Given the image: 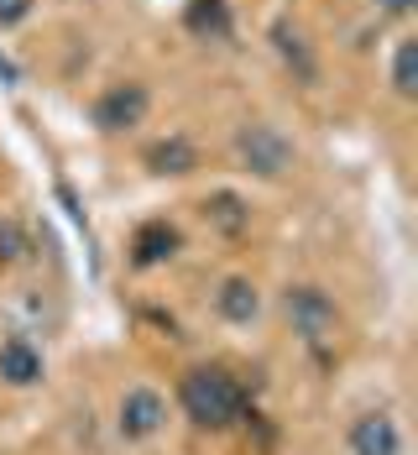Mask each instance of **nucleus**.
<instances>
[{
	"instance_id": "nucleus-1",
	"label": "nucleus",
	"mask_w": 418,
	"mask_h": 455,
	"mask_svg": "<svg viewBox=\"0 0 418 455\" xmlns=\"http://www.w3.org/2000/svg\"><path fill=\"white\" fill-rule=\"evenodd\" d=\"M256 393H262V382H246L235 366L199 362L178 377L173 403L199 435H231V429H241L246 409H256Z\"/></svg>"
},
{
	"instance_id": "nucleus-2",
	"label": "nucleus",
	"mask_w": 418,
	"mask_h": 455,
	"mask_svg": "<svg viewBox=\"0 0 418 455\" xmlns=\"http://www.w3.org/2000/svg\"><path fill=\"white\" fill-rule=\"evenodd\" d=\"M235 157H241V168L251 173V179H282L293 163H298V147L293 137L272 126V121H246L241 132H235Z\"/></svg>"
},
{
	"instance_id": "nucleus-3",
	"label": "nucleus",
	"mask_w": 418,
	"mask_h": 455,
	"mask_svg": "<svg viewBox=\"0 0 418 455\" xmlns=\"http://www.w3.org/2000/svg\"><path fill=\"white\" fill-rule=\"evenodd\" d=\"M282 315L293 324V335H298L304 346H314V351L340 330V304L329 299L319 283H288V288H282Z\"/></svg>"
},
{
	"instance_id": "nucleus-4",
	"label": "nucleus",
	"mask_w": 418,
	"mask_h": 455,
	"mask_svg": "<svg viewBox=\"0 0 418 455\" xmlns=\"http://www.w3.org/2000/svg\"><path fill=\"white\" fill-rule=\"evenodd\" d=\"M146 110H152V90L141 79H121V84L99 90V100L90 105V126L99 137H126L146 121Z\"/></svg>"
},
{
	"instance_id": "nucleus-5",
	"label": "nucleus",
	"mask_w": 418,
	"mask_h": 455,
	"mask_svg": "<svg viewBox=\"0 0 418 455\" xmlns=\"http://www.w3.org/2000/svg\"><path fill=\"white\" fill-rule=\"evenodd\" d=\"M168 393H157V387H126L121 398H115V435L126 440V445H146V440H157L162 429H168Z\"/></svg>"
},
{
	"instance_id": "nucleus-6",
	"label": "nucleus",
	"mask_w": 418,
	"mask_h": 455,
	"mask_svg": "<svg viewBox=\"0 0 418 455\" xmlns=\"http://www.w3.org/2000/svg\"><path fill=\"white\" fill-rule=\"evenodd\" d=\"M345 455H408L403 424L392 409H361L345 424Z\"/></svg>"
},
{
	"instance_id": "nucleus-7",
	"label": "nucleus",
	"mask_w": 418,
	"mask_h": 455,
	"mask_svg": "<svg viewBox=\"0 0 418 455\" xmlns=\"http://www.w3.org/2000/svg\"><path fill=\"white\" fill-rule=\"evenodd\" d=\"M43 382H47L43 346H37L32 335L11 330V335L0 340V387H11V393H32V387H43Z\"/></svg>"
},
{
	"instance_id": "nucleus-8",
	"label": "nucleus",
	"mask_w": 418,
	"mask_h": 455,
	"mask_svg": "<svg viewBox=\"0 0 418 455\" xmlns=\"http://www.w3.org/2000/svg\"><path fill=\"white\" fill-rule=\"evenodd\" d=\"M178 251H184V230L173 226V220H162V215H152V220H141V226L131 230L126 262H131L137 273H152V267H168Z\"/></svg>"
},
{
	"instance_id": "nucleus-9",
	"label": "nucleus",
	"mask_w": 418,
	"mask_h": 455,
	"mask_svg": "<svg viewBox=\"0 0 418 455\" xmlns=\"http://www.w3.org/2000/svg\"><path fill=\"white\" fill-rule=\"evenodd\" d=\"M215 315L225 319V324H235V330H251L262 319V288L241 273L220 277L215 283Z\"/></svg>"
},
{
	"instance_id": "nucleus-10",
	"label": "nucleus",
	"mask_w": 418,
	"mask_h": 455,
	"mask_svg": "<svg viewBox=\"0 0 418 455\" xmlns=\"http://www.w3.org/2000/svg\"><path fill=\"white\" fill-rule=\"evenodd\" d=\"M141 163H146L152 179H188V173L199 168V147H193L184 132H173V137L152 141V147L141 152Z\"/></svg>"
},
{
	"instance_id": "nucleus-11",
	"label": "nucleus",
	"mask_w": 418,
	"mask_h": 455,
	"mask_svg": "<svg viewBox=\"0 0 418 455\" xmlns=\"http://www.w3.org/2000/svg\"><path fill=\"white\" fill-rule=\"evenodd\" d=\"M184 32L199 43H225L235 32L231 0H184Z\"/></svg>"
},
{
	"instance_id": "nucleus-12",
	"label": "nucleus",
	"mask_w": 418,
	"mask_h": 455,
	"mask_svg": "<svg viewBox=\"0 0 418 455\" xmlns=\"http://www.w3.org/2000/svg\"><path fill=\"white\" fill-rule=\"evenodd\" d=\"M267 37H272L278 58L293 68V74H298V79H304V84H314V79H319V63H314V47H309V37H304V27H293L288 16H278Z\"/></svg>"
},
{
	"instance_id": "nucleus-13",
	"label": "nucleus",
	"mask_w": 418,
	"mask_h": 455,
	"mask_svg": "<svg viewBox=\"0 0 418 455\" xmlns=\"http://www.w3.org/2000/svg\"><path fill=\"white\" fill-rule=\"evenodd\" d=\"M204 220L220 230V235H246V230H251V204H246V194H235V188H215V194L204 199Z\"/></svg>"
},
{
	"instance_id": "nucleus-14",
	"label": "nucleus",
	"mask_w": 418,
	"mask_h": 455,
	"mask_svg": "<svg viewBox=\"0 0 418 455\" xmlns=\"http://www.w3.org/2000/svg\"><path fill=\"white\" fill-rule=\"evenodd\" d=\"M392 90L403 100L418 94V37H398V52H392Z\"/></svg>"
},
{
	"instance_id": "nucleus-15",
	"label": "nucleus",
	"mask_w": 418,
	"mask_h": 455,
	"mask_svg": "<svg viewBox=\"0 0 418 455\" xmlns=\"http://www.w3.org/2000/svg\"><path fill=\"white\" fill-rule=\"evenodd\" d=\"M27 257H32V235H27V226L16 215H5L0 220V267H16Z\"/></svg>"
},
{
	"instance_id": "nucleus-16",
	"label": "nucleus",
	"mask_w": 418,
	"mask_h": 455,
	"mask_svg": "<svg viewBox=\"0 0 418 455\" xmlns=\"http://www.w3.org/2000/svg\"><path fill=\"white\" fill-rule=\"evenodd\" d=\"M32 16V0H0V27H21Z\"/></svg>"
},
{
	"instance_id": "nucleus-17",
	"label": "nucleus",
	"mask_w": 418,
	"mask_h": 455,
	"mask_svg": "<svg viewBox=\"0 0 418 455\" xmlns=\"http://www.w3.org/2000/svg\"><path fill=\"white\" fill-rule=\"evenodd\" d=\"M372 5L382 11V16H414L418 0H372Z\"/></svg>"
},
{
	"instance_id": "nucleus-18",
	"label": "nucleus",
	"mask_w": 418,
	"mask_h": 455,
	"mask_svg": "<svg viewBox=\"0 0 418 455\" xmlns=\"http://www.w3.org/2000/svg\"><path fill=\"white\" fill-rule=\"evenodd\" d=\"M0 79H16V68H11V58H0Z\"/></svg>"
}]
</instances>
